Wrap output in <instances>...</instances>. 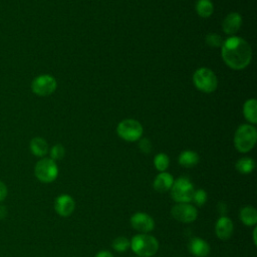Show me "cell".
Returning a JSON list of instances; mask_svg holds the SVG:
<instances>
[{"label":"cell","mask_w":257,"mask_h":257,"mask_svg":"<svg viewBox=\"0 0 257 257\" xmlns=\"http://www.w3.org/2000/svg\"><path fill=\"white\" fill-rule=\"evenodd\" d=\"M221 55L224 62L234 70L244 69L251 61L252 49L243 38L231 36L224 40L221 46Z\"/></svg>","instance_id":"cell-1"},{"label":"cell","mask_w":257,"mask_h":257,"mask_svg":"<svg viewBox=\"0 0 257 257\" xmlns=\"http://www.w3.org/2000/svg\"><path fill=\"white\" fill-rule=\"evenodd\" d=\"M130 246L138 256L152 257L159 249V242L154 236L142 233L133 237Z\"/></svg>","instance_id":"cell-2"},{"label":"cell","mask_w":257,"mask_h":257,"mask_svg":"<svg viewBox=\"0 0 257 257\" xmlns=\"http://www.w3.org/2000/svg\"><path fill=\"white\" fill-rule=\"evenodd\" d=\"M257 141V131L252 124H241L234 135V146L240 153H247L253 149Z\"/></svg>","instance_id":"cell-3"},{"label":"cell","mask_w":257,"mask_h":257,"mask_svg":"<svg viewBox=\"0 0 257 257\" xmlns=\"http://www.w3.org/2000/svg\"><path fill=\"white\" fill-rule=\"evenodd\" d=\"M193 82L199 90L205 93L213 92L218 86L217 76L210 68L207 67H200L195 71L193 75Z\"/></svg>","instance_id":"cell-4"},{"label":"cell","mask_w":257,"mask_h":257,"mask_svg":"<svg viewBox=\"0 0 257 257\" xmlns=\"http://www.w3.org/2000/svg\"><path fill=\"white\" fill-rule=\"evenodd\" d=\"M194 186L187 177H180L174 181L171 188V196L177 203H189L192 201L194 194Z\"/></svg>","instance_id":"cell-5"},{"label":"cell","mask_w":257,"mask_h":257,"mask_svg":"<svg viewBox=\"0 0 257 257\" xmlns=\"http://www.w3.org/2000/svg\"><path fill=\"white\" fill-rule=\"evenodd\" d=\"M116 133L120 139L126 142H136L143 135V125L137 119L126 118L117 124Z\"/></svg>","instance_id":"cell-6"},{"label":"cell","mask_w":257,"mask_h":257,"mask_svg":"<svg viewBox=\"0 0 257 257\" xmlns=\"http://www.w3.org/2000/svg\"><path fill=\"white\" fill-rule=\"evenodd\" d=\"M34 174L40 182L51 183L58 176V167L52 159L43 158L36 163Z\"/></svg>","instance_id":"cell-7"},{"label":"cell","mask_w":257,"mask_h":257,"mask_svg":"<svg viewBox=\"0 0 257 257\" xmlns=\"http://www.w3.org/2000/svg\"><path fill=\"white\" fill-rule=\"evenodd\" d=\"M56 87V79L50 74H40L31 82V89L33 93L39 96H47L52 94Z\"/></svg>","instance_id":"cell-8"},{"label":"cell","mask_w":257,"mask_h":257,"mask_svg":"<svg viewBox=\"0 0 257 257\" xmlns=\"http://www.w3.org/2000/svg\"><path fill=\"white\" fill-rule=\"evenodd\" d=\"M171 214L173 218L179 222L191 223L197 219L198 211L194 206L188 203H178L172 208Z\"/></svg>","instance_id":"cell-9"},{"label":"cell","mask_w":257,"mask_h":257,"mask_svg":"<svg viewBox=\"0 0 257 257\" xmlns=\"http://www.w3.org/2000/svg\"><path fill=\"white\" fill-rule=\"evenodd\" d=\"M131 225L141 233H148L155 228V221L147 213L138 212L131 217Z\"/></svg>","instance_id":"cell-10"},{"label":"cell","mask_w":257,"mask_h":257,"mask_svg":"<svg viewBox=\"0 0 257 257\" xmlns=\"http://www.w3.org/2000/svg\"><path fill=\"white\" fill-rule=\"evenodd\" d=\"M74 200L69 195H60L54 201V210L58 215L62 217H68L69 215H71L74 211Z\"/></svg>","instance_id":"cell-11"},{"label":"cell","mask_w":257,"mask_h":257,"mask_svg":"<svg viewBox=\"0 0 257 257\" xmlns=\"http://www.w3.org/2000/svg\"><path fill=\"white\" fill-rule=\"evenodd\" d=\"M233 222L231 221L230 218L226 217V216H222L220 217L215 225V233L216 236L223 241L228 240L233 233Z\"/></svg>","instance_id":"cell-12"},{"label":"cell","mask_w":257,"mask_h":257,"mask_svg":"<svg viewBox=\"0 0 257 257\" xmlns=\"http://www.w3.org/2000/svg\"><path fill=\"white\" fill-rule=\"evenodd\" d=\"M242 25V16L237 12L229 13L223 20V31L228 35H234Z\"/></svg>","instance_id":"cell-13"},{"label":"cell","mask_w":257,"mask_h":257,"mask_svg":"<svg viewBox=\"0 0 257 257\" xmlns=\"http://www.w3.org/2000/svg\"><path fill=\"white\" fill-rule=\"evenodd\" d=\"M189 251L196 257H206L210 253L209 244L202 238H192L188 245Z\"/></svg>","instance_id":"cell-14"},{"label":"cell","mask_w":257,"mask_h":257,"mask_svg":"<svg viewBox=\"0 0 257 257\" xmlns=\"http://www.w3.org/2000/svg\"><path fill=\"white\" fill-rule=\"evenodd\" d=\"M174 183L173 176L167 172H161L154 180L153 187L159 193H165L172 188Z\"/></svg>","instance_id":"cell-15"},{"label":"cell","mask_w":257,"mask_h":257,"mask_svg":"<svg viewBox=\"0 0 257 257\" xmlns=\"http://www.w3.org/2000/svg\"><path fill=\"white\" fill-rule=\"evenodd\" d=\"M29 149L34 156L44 157L48 153V144L43 138L35 137L30 141Z\"/></svg>","instance_id":"cell-16"},{"label":"cell","mask_w":257,"mask_h":257,"mask_svg":"<svg viewBox=\"0 0 257 257\" xmlns=\"http://www.w3.org/2000/svg\"><path fill=\"white\" fill-rule=\"evenodd\" d=\"M243 114L251 124L257 122V101L255 98H250L245 101L243 105Z\"/></svg>","instance_id":"cell-17"},{"label":"cell","mask_w":257,"mask_h":257,"mask_svg":"<svg viewBox=\"0 0 257 257\" xmlns=\"http://www.w3.org/2000/svg\"><path fill=\"white\" fill-rule=\"evenodd\" d=\"M239 218L246 226H254L257 223V211L252 206H246L240 210Z\"/></svg>","instance_id":"cell-18"},{"label":"cell","mask_w":257,"mask_h":257,"mask_svg":"<svg viewBox=\"0 0 257 257\" xmlns=\"http://www.w3.org/2000/svg\"><path fill=\"white\" fill-rule=\"evenodd\" d=\"M199 163V155L194 151H184L179 156V164L185 168H193Z\"/></svg>","instance_id":"cell-19"},{"label":"cell","mask_w":257,"mask_h":257,"mask_svg":"<svg viewBox=\"0 0 257 257\" xmlns=\"http://www.w3.org/2000/svg\"><path fill=\"white\" fill-rule=\"evenodd\" d=\"M214 5L211 0H198L196 2V12L202 18H208L213 14Z\"/></svg>","instance_id":"cell-20"},{"label":"cell","mask_w":257,"mask_h":257,"mask_svg":"<svg viewBox=\"0 0 257 257\" xmlns=\"http://www.w3.org/2000/svg\"><path fill=\"white\" fill-rule=\"evenodd\" d=\"M235 167L236 170L241 174H250L255 168V162L251 158L244 157L237 161Z\"/></svg>","instance_id":"cell-21"},{"label":"cell","mask_w":257,"mask_h":257,"mask_svg":"<svg viewBox=\"0 0 257 257\" xmlns=\"http://www.w3.org/2000/svg\"><path fill=\"white\" fill-rule=\"evenodd\" d=\"M154 165L158 171L165 172L170 165V159L166 154L160 153V154L156 155V157L154 159Z\"/></svg>","instance_id":"cell-22"},{"label":"cell","mask_w":257,"mask_h":257,"mask_svg":"<svg viewBox=\"0 0 257 257\" xmlns=\"http://www.w3.org/2000/svg\"><path fill=\"white\" fill-rule=\"evenodd\" d=\"M111 246L117 252H124L130 247V241L127 238L123 236H119L112 241Z\"/></svg>","instance_id":"cell-23"},{"label":"cell","mask_w":257,"mask_h":257,"mask_svg":"<svg viewBox=\"0 0 257 257\" xmlns=\"http://www.w3.org/2000/svg\"><path fill=\"white\" fill-rule=\"evenodd\" d=\"M205 40H206L207 45H209L211 47H221L223 42H224V39L222 38V36H220L217 33L207 34Z\"/></svg>","instance_id":"cell-24"},{"label":"cell","mask_w":257,"mask_h":257,"mask_svg":"<svg viewBox=\"0 0 257 257\" xmlns=\"http://www.w3.org/2000/svg\"><path fill=\"white\" fill-rule=\"evenodd\" d=\"M50 159H52L53 161H58V160H61L64 155H65V150H64V147L60 144H57V145H54L51 149H50Z\"/></svg>","instance_id":"cell-25"},{"label":"cell","mask_w":257,"mask_h":257,"mask_svg":"<svg viewBox=\"0 0 257 257\" xmlns=\"http://www.w3.org/2000/svg\"><path fill=\"white\" fill-rule=\"evenodd\" d=\"M192 200L198 206H203L206 203V201H207V193H206V191L203 190V189H199V190L195 191L194 194H193Z\"/></svg>","instance_id":"cell-26"},{"label":"cell","mask_w":257,"mask_h":257,"mask_svg":"<svg viewBox=\"0 0 257 257\" xmlns=\"http://www.w3.org/2000/svg\"><path fill=\"white\" fill-rule=\"evenodd\" d=\"M139 148H140V150H141L142 153H144V154H149V153H151V151H152V143H151V141H150L148 138L140 139Z\"/></svg>","instance_id":"cell-27"},{"label":"cell","mask_w":257,"mask_h":257,"mask_svg":"<svg viewBox=\"0 0 257 257\" xmlns=\"http://www.w3.org/2000/svg\"><path fill=\"white\" fill-rule=\"evenodd\" d=\"M7 194H8V190L6 185L2 181H0V203L5 200V198L7 197Z\"/></svg>","instance_id":"cell-28"},{"label":"cell","mask_w":257,"mask_h":257,"mask_svg":"<svg viewBox=\"0 0 257 257\" xmlns=\"http://www.w3.org/2000/svg\"><path fill=\"white\" fill-rule=\"evenodd\" d=\"M94 257H113V256H112V254L109 251L102 250V251H99Z\"/></svg>","instance_id":"cell-29"},{"label":"cell","mask_w":257,"mask_h":257,"mask_svg":"<svg viewBox=\"0 0 257 257\" xmlns=\"http://www.w3.org/2000/svg\"><path fill=\"white\" fill-rule=\"evenodd\" d=\"M256 233H257V228L255 227L253 230V242L255 245H257V239H256Z\"/></svg>","instance_id":"cell-30"}]
</instances>
